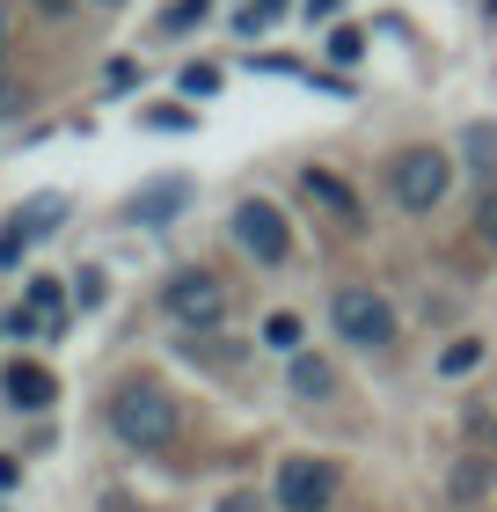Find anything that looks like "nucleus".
Listing matches in <instances>:
<instances>
[{"label":"nucleus","mask_w":497,"mask_h":512,"mask_svg":"<svg viewBox=\"0 0 497 512\" xmlns=\"http://www.w3.org/2000/svg\"><path fill=\"white\" fill-rule=\"evenodd\" d=\"M234 242H242L256 264H286V249H293L286 213H278L271 198H242V205H234Z\"/></svg>","instance_id":"obj_6"},{"label":"nucleus","mask_w":497,"mask_h":512,"mask_svg":"<svg viewBox=\"0 0 497 512\" xmlns=\"http://www.w3.org/2000/svg\"><path fill=\"white\" fill-rule=\"evenodd\" d=\"M476 366H483V344H476V337H461L454 352L439 359V374H476Z\"/></svg>","instance_id":"obj_15"},{"label":"nucleus","mask_w":497,"mask_h":512,"mask_svg":"<svg viewBox=\"0 0 497 512\" xmlns=\"http://www.w3.org/2000/svg\"><path fill=\"white\" fill-rule=\"evenodd\" d=\"M30 308L59 330V315H66V293H59V278H30Z\"/></svg>","instance_id":"obj_13"},{"label":"nucleus","mask_w":497,"mask_h":512,"mask_svg":"<svg viewBox=\"0 0 497 512\" xmlns=\"http://www.w3.org/2000/svg\"><path fill=\"white\" fill-rule=\"evenodd\" d=\"M329 505H337V461L322 454L278 461V512H329Z\"/></svg>","instance_id":"obj_4"},{"label":"nucleus","mask_w":497,"mask_h":512,"mask_svg":"<svg viewBox=\"0 0 497 512\" xmlns=\"http://www.w3.org/2000/svg\"><path fill=\"white\" fill-rule=\"evenodd\" d=\"M476 227H483V242L497 249V191H483V205H476Z\"/></svg>","instance_id":"obj_18"},{"label":"nucleus","mask_w":497,"mask_h":512,"mask_svg":"<svg viewBox=\"0 0 497 512\" xmlns=\"http://www.w3.org/2000/svg\"><path fill=\"white\" fill-rule=\"evenodd\" d=\"M300 191L315 198L322 213H337V220L351 227V235H359V227H366V213H359V191H351V183H337L329 169H300Z\"/></svg>","instance_id":"obj_7"},{"label":"nucleus","mask_w":497,"mask_h":512,"mask_svg":"<svg viewBox=\"0 0 497 512\" xmlns=\"http://www.w3.org/2000/svg\"><path fill=\"white\" fill-rule=\"evenodd\" d=\"M322 52L337 59V66H351V59L366 52V30H359V22H337V30H329V44H322Z\"/></svg>","instance_id":"obj_12"},{"label":"nucleus","mask_w":497,"mask_h":512,"mask_svg":"<svg viewBox=\"0 0 497 512\" xmlns=\"http://www.w3.org/2000/svg\"><path fill=\"white\" fill-rule=\"evenodd\" d=\"M286 8H293V0H242V15H234V30H242V37H256V30H271V22L286 15Z\"/></svg>","instance_id":"obj_11"},{"label":"nucleus","mask_w":497,"mask_h":512,"mask_svg":"<svg viewBox=\"0 0 497 512\" xmlns=\"http://www.w3.org/2000/svg\"><path fill=\"white\" fill-rule=\"evenodd\" d=\"M212 15V0H176L169 15H161V30H191V22H205Z\"/></svg>","instance_id":"obj_16"},{"label":"nucleus","mask_w":497,"mask_h":512,"mask_svg":"<svg viewBox=\"0 0 497 512\" xmlns=\"http://www.w3.org/2000/svg\"><path fill=\"white\" fill-rule=\"evenodd\" d=\"M161 308H169L183 330H212V322L227 315V286H220L212 271H198V264H191V271H176L169 286H161Z\"/></svg>","instance_id":"obj_5"},{"label":"nucleus","mask_w":497,"mask_h":512,"mask_svg":"<svg viewBox=\"0 0 497 512\" xmlns=\"http://www.w3.org/2000/svg\"><path fill=\"white\" fill-rule=\"evenodd\" d=\"M0 103H8V74H0Z\"/></svg>","instance_id":"obj_22"},{"label":"nucleus","mask_w":497,"mask_h":512,"mask_svg":"<svg viewBox=\"0 0 497 512\" xmlns=\"http://www.w3.org/2000/svg\"><path fill=\"white\" fill-rule=\"evenodd\" d=\"M212 512H264V505H256L249 491H234V498H220V505H212Z\"/></svg>","instance_id":"obj_20"},{"label":"nucleus","mask_w":497,"mask_h":512,"mask_svg":"<svg viewBox=\"0 0 497 512\" xmlns=\"http://www.w3.org/2000/svg\"><path fill=\"white\" fill-rule=\"evenodd\" d=\"M110 432L125 439V447H169L176 439V395L154 388V381H125L110 395Z\"/></svg>","instance_id":"obj_1"},{"label":"nucleus","mask_w":497,"mask_h":512,"mask_svg":"<svg viewBox=\"0 0 497 512\" xmlns=\"http://www.w3.org/2000/svg\"><path fill=\"white\" fill-rule=\"evenodd\" d=\"M183 88H191V96H212V88H220V66H191V74H183Z\"/></svg>","instance_id":"obj_17"},{"label":"nucleus","mask_w":497,"mask_h":512,"mask_svg":"<svg viewBox=\"0 0 497 512\" xmlns=\"http://www.w3.org/2000/svg\"><path fill=\"white\" fill-rule=\"evenodd\" d=\"M264 344H278V352L293 359V352H300V315H271V322H264Z\"/></svg>","instance_id":"obj_14"},{"label":"nucleus","mask_w":497,"mask_h":512,"mask_svg":"<svg viewBox=\"0 0 497 512\" xmlns=\"http://www.w3.org/2000/svg\"><path fill=\"white\" fill-rule=\"evenodd\" d=\"M446 183H454V161L439 147H410V154H395V169H388V191H395L402 213H432L446 198Z\"/></svg>","instance_id":"obj_2"},{"label":"nucleus","mask_w":497,"mask_h":512,"mask_svg":"<svg viewBox=\"0 0 497 512\" xmlns=\"http://www.w3.org/2000/svg\"><path fill=\"white\" fill-rule=\"evenodd\" d=\"M476 491H483V461H476V469H461V476H454V498H476Z\"/></svg>","instance_id":"obj_19"},{"label":"nucleus","mask_w":497,"mask_h":512,"mask_svg":"<svg viewBox=\"0 0 497 512\" xmlns=\"http://www.w3.org/2000/svg\"><path fill=\"white\" fill-rule=\"evenodd\" d=\"M329 322H337V337L359 344V352H388V344H395V308L373 286H344L337 308H329Z\"/></svg>","instance_id":"obj_3"},{"label":"nucleus","mask_w":497,"mask_h":512,"mask_svg":"<svg viewBox=\"0 0 497 512\" xmlns=\"http://www.w3.org/2000/svg\"><path fill=\"white\" fill-rule=\"evenodd\" d=\"M0 388H8V403H15V410H52V395H59V381L44 374L37 359H15L8 374H0Z\"/></svg>","instance_id":"obj_8"},{"label":"nucleus","mask_w":497,"mask_h":512,"mask_svg":"<svg viewBox=\"0 0 497 512\" xmlns=\"http://www.w3.org/2000/svg\"><path fill=\"white\" fill-rule=\"evenodd\" d=\"M490 15H497V0H490Z\"/></svg>","instance_id":"obj_23"},{"label":"nucleus","mask_w":497,"mask_h":512,"mask_svg":"<svg viewBox=\"0 0 497 512\" xmlns=\"http://www.w3.org/2000/svg\"><path fill=\"white\" fill-rule=\"evenodd\" d=\"M286 381H293L300 403H329V395H337V366H329L322 352H293L286 359Z\"/></svg>","instance_id":"obj_9"},{"label":"nucleus","mask_w":497,"mask_h":512,"mask_svg":"<svg viewBox=\"0 0 497 512\" xmlns=\"http://www.w3.org/2000/svg\"><path fill=\"white\" fill-rule=\"evenodd\" d=\"M0 44H8V8H0Z\"/></svg>","instance_id":"obj_21"},{"label":"nucleus","mask_w":497,"mask_h":512,"mask_svg":"<svg viewBox=\"0 0 497 512\" xmlns=\"http://www.w3.org/2000/svg\"><path fill=\"white\" fill-rule=\"evenodd\" d=\"M183 198H191V183H147L125 213L139 220V227H154V220H169V213H183Z\"/></svg>","instance_id":"obj_10"}]
</instances>
